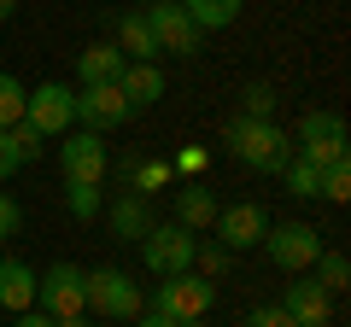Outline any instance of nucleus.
Returning a JSON list of instances; mask_svg holds the SVG:
<instances>
[{
    "label": "nucleus",
    "mask_w": 351,
    "mask_h": 327,
    "mask_svg": "<svg viewBox=\"0 0 351 327\" xmlns=\"http://www.w3.org/2000/svg\"><path fill=\"white\" fill-rule=\"evenodd\" d=\"M263 246H269V263H276L281 275H311L316 257H322V234H316L311 222H269Z\"/></svg>",
    "instance_id": "7ed1b4c3"
},
{
    "label": "nucleus",
    "mask_w": 351,
    "mask_h": 327,
    "mask_svg": "<svg viewBox=\"0 0 351 327\" xmlns=\"http://www.w3.org/2000/svg\"><path fill=\"white\" fill-rule=\"evenodd\" d=\"M106 216H112V234L117 239H147V228H152V205L141 199V193H123V199H112L106 205Z\"/></svg>",
    "instance_id": "f3484780"
},
{
    "label": "nucleus",
    "mask_w": 351,
    "mask_h": 327,
    "mask_svg": "<svg viewBox=\"0 0 351 327\" xmlns=\"http://www.w3.org/2000/svg\"><path fill=\"white\" fill-rule=\"evenodd\" d=\"M82 298H88V310L106 315V322H135L141 315V287L123 269H94L88 287H82Z\"/></svg>",
    "instance_id": "423d86ee"
},
{
    "label": "nucleus",
    "mask_w": 351,
    "mask_h": 327,
    "mask_svg": "<svg viewBox=\"0 0 351 327\" xmlns=\"http://www.w3.org/2000/svg\"><path fill=\"white\" fill-rule=\"evenodd\" d=\"M293 146H299V158L316 164V170L339 164L346 158V117L339 112H304L299 129H293Z\"/></svg>",
    "instance_id": "39448f33"
},
{
    "label": "nucleus",
    "mask_w": 351,
    "mask_h": 327,
    "mask_svg": "<svg viewBox=\"0 0 351 327\" xmlns=\"http://www.w3.org/2000/svg\"><path fill=\"white\" fill-rule=\"evenodd\" d=\"M64 211H71L76 222H94V216L106 211V199H100L94 181H64Z\"/></svg>",
    "instance_id": "412c9836"
},
{
    "label": "nucleus",
    "mask_w": 351,
    "mask_h": 327,
    "mask_svg": "<svg viewBox=\"0 0 351 327\" xmlns=\"http://www.w3.org/2000/svg\"><path fill=\"white\" fill-rule=\"evenodd\" d=\"M0 304H6L12 315L36 310V269H29V263H18V257H0Z\"/></svg>",
    "instance_id": "dca6fc26"
},
{
    "label": "nucleus",
    "mask_w": 351,
    "mask_h": 327,
    "mask_svg": "<svg viewBox=\"0 0 351 327\" xmlns=\"http://www.w3.org/2000/svg\"><path fill=\"white\" fill-rule=\"evenodd\" d=\"M24 100H29V88H24V82H18L12 70H0V129L24 123Z\"/></svg>",
    "instance_id": "5701e85b"
},
{
    "label": "nucleus",
    "mask_w": 351,
    "mask_h": 327,
    "mask_svg": "<svg viewBox=\"0 0 351 327\" xmlns=\"http://www.w3.org/2000/svg\"><path fill=\"white\" fill-rule=\"evenodd\" d=\"M24 123L36 129L41 140H64L76 129V88L71 82H41L24 100Z\"/></svg>",
    "instance_id": "20e7f679"
},
{
    "label": "nucleus",
    "mask_w": 351,
    "mask_h": 327,
    "mask_svg": "<svg viewBox=\"0 0 351 327\" xmlns=\"http://www.w3.org/2000/svg\"><path fill=\"white\" fill-rule=\"evenodd\" d=\"M53 327H82V315H64V322H53Z\"/></svg>",
    "instance_id": "e433bc0d"
},
{
    "label": "nucleus",
    "mask_w": 351,
    "mask_h": 327,
    "mask_svg": "<svg viewBox=\"0 0 351 327\" xmlns=\"http://www.w3.org/2000/svg\"><path fill=\"white\" fill-rule=\"evenodd\" d=\"M287 193H299V199H316V187H322V170L316 164H304V158H287Z\"/></svg>",
    "instance_id": "393cba45"
},
{
    "label": "nucleus",
    "mask_w": 351,
    "mask_h": 327,
    "mask_svg": "<svg viewBox=\"0 0 351 327\" xmlns=\"http://www.w3.org/2000/svg\"><path fill=\"white\" fill-rule=\"evenodd\" d=\"M123 53H117V41H94V47L76 53V76H82V88H100V82H117L123 76Z\"/></svg>",
    "instance_id": "2eb2a0df"
},
{
    "label": "nucleus",
    "mask_w": 351,
    "mask_h": 327,
    "mask_svg": "<svg viewBox=\"0 0 351 327\" xmlns=\"http://www.w3.org/2000/svg\"><path fill=\"white\" fill-rule=\"evenodd\" d=\"M106 140L94 135V129H82V135H64L59 140V170H64V181H94V187H100V176H106Z\"/></svg>",
    "instance_id": "9b49d317"
},
{
    "label": "nucleus",
    "mask_w": 351,
    "mask_h": 327,
    "mask_svg": "<svg viewBox=\"0 0 351 327\" xmlns=\"http://www.w3.org/2000/svg\"><path fill=\"white\" fill-rule=\"evenodd\" d=\"M18 170H24V158H18V140H12V129H0V181L18 176Z\"/></svg>",
    "instance_id": "c756f323"
},
{
    "label": "nucleus",
    "mask_w": 351,
    "mask_h": 327,
    "mask_svg": "<svg viewBox=\"0 0 351 327\" xmlns=\"http://www.w3.org/2000/svg\"><path fill=\"white\" fill-rule=\"evenodd\" d=\"M117 88H123V100L135 105H158L164 100V70L158 64H123V76H117Z\"/></svg>",
    "instance_id": "a211bd4d"
},
{
    "label": "nucleus",
    "mask_w": 351,
    "mask_h": 327,
    "mask_svg": "<svg viewBox=\"0 0 351 327\" xmlns=\"http://www.w3.org/2000/svg\"><path fill=\"white\" fill-rule=\"evenodd\" d=\"M316 199H334V205L351 199V158H339V164H328V170H322V187H316Z\"/></svg>",
    "instance_id": "a878e982"
},
{
    "label": "nucleus",
    "mask_w": 351,
    "mask_h": 327,
    "mask_svg": "<svg viewBox=\"0 0 351 327\" xmlns=\"http://www.w3.org/2000/svg\"><path fill=\"white\" fill-rule=\"evenodd\" d=\"M281 310L293 315V327H328V315H334V292H328L322 280H287Z\"/></svg>",
    "instance_id": "ddd939ff"
},
{
    "label": "nucleus",
    "mask_w": 351,
    "mask_h": 327,
    "mask_svg": "<svg viewBox=\"0 0 351 327\" xmlns=\"http://www.w3.org/2000/svg\"><path fill=\"white\" fill-rule=\"evenodd\" d=\"M82 287H88V275H82L76 263H53L47 275H36V310L53 315V322H64V315H82V310H88Z\"/></svg>",
    "instance_id": "6e6552de"
},
{
    "label": "nucleus",
    "mask_w": 351,
    "mask_h": 327,
    "mask_svg": "<svg viewBox=\"0 0 351 327\" xmlns=\"http://www.w3.org/2000/svg\"><path fill=\"white\" fill-rule=\"evenodd\" d=\"M211 228L223 234L228 252H252V246H263V234H269V211L252 205V199H240V205H223Z\"/></svg>",
    "instance_id": "f8f14e48"
},
{
    "label": "nucleus",
    "mask_w": 351,
    "mask_h": 327,
    "mask_svg": "<svg viewBox=\"0 0 351 327\" xmlns=\"http://www.w3.org/2000/svg\"><path fill=\"white\" fill-rule=\"evenodd\" d=\"M141 18H147V29H152V41H158V53H176V59L199 53L205 36H199V24L182 12V0H152Z\"/></svg>",
    "instance_id": "1a4fd4ad"
},
{
    "label": "nucleus",
    "mask_w": 351,
    "mask_h": 327,
    "mask_svg": "<svg viewBox=\"0 0 351 327\" xmlns=\"http://www.w3.org/2000/svg\"><path fill=\"white\" fill-rule=\"evenodd\" d=\"M205 164H211V152H205V146H182V158H176V170L199 181V170H205Z\"/></svg>",
    "instance_id": "473e14b6"
},
{
    "label": "nucleus",
    "mask_w": 351,
    "mask_h": 327,
    "mask_svg": "<svg viewBox=\"0 0 351 327\" xmlns=\"http://www.w3.org/2000/svg\"><path fill=\"white\" fill-rule=\"evenodd\" d=\"M12 140H18V158H24V164L41 158V135H36L29 123H12Z\"/></svg>",
    "instance_id": "7c9ffc66"
},
{
    "label": "nucleus",
    "mask_w": 351,
    "mask_h": 327,
    "mask_svg": "<svg viewBox=\"0 0 351 327\" xmlns=\"http://www.w3.org/2000/svg\"><path fill=\"white\" fill-rule=\"evenodd\" d=\"M228 263H234V252H228L223 239H199V246H193V275L217 280V275H228Z\"/></svg>",
    "instance_id": "4be33fe9"
},
{
    "label": "nucleus",
    "mask_w": 351,
    "mask_h": 327,
    "mask_svg": "<svg viewBox=\"0 0 351 327\" xmlns=\"http://www.w3.org/2000/svg\"><path fill=\"white\" fill-rule=\"evenodd\" d=\"M18 18V0H0V24H12Z\"/></svg>",
    "instance_id": "c9c22d12"
},
{
    "label": "nucleus",
    "mask_w": 351,
    "mask_h": 327,
    "mask_svg": "<svg viewBox=\"0 0 351 327\" xmlns=\"http://www.w3.org/2000/svg\"><path fill=\"white\" fill-rule=\"evenodd\" d=\"M223 152H234L246 170H269V176H281L293 158V135H281L276 117H234V123L223 129Z\"/></svg>",
    "instance_id": "f257e3e1"
},
{
    "label": "nucleus",
    "mask_w": 351,
    "mask_h": 327,
    "mask_svg": "<svg viewBox=\"0 0 351 327\" xmlns=\"http://www.w3.org/2000/svg\"><path fill=\"white\" fill-rule=\"evenodd\" d=\"M129 117H135V105L123 100L117 82H100V88H82V94H76V123L94 129V135H112V129H123Z\"/></svg>",
    "instance_id": "9d476101"
},
{
    "label": "nucleus",
    "mask_w": 351,
    "mask_h": 327,
    "mask_svg": "<svg viewBox=\"0 0 351 327\" xmlns=\"http://www.w3.org/2000/svg\"><path fill=\"white\" fill-rule=\"evenodd\" d=\"M217 211H223V205H217V193L205 187V181H182V187H176V222L188 228V234H205V228L217 222Z\"/></svg>",
    "instance_id": "4468645a"
},
{
    "label": "nucleus",
    "mask_w": 351,
    "mask_h": 327,
    "mask_svg": "<svg viewBox=\"0 0 351 327\" xmlns=\"http://www.w3.org/2000/svg\"><path fill=\"white\" fill-rule=\"evenodd\" d=\"M316 280H322L328 292H346L351 287V257L346 252H322L316 257Z\"/></svg>",
    "instance_id": "b1692460"
},
{
    "label": "nucleus",
    "mask_w": 351,
    "mask_h": 327,
    "mask_svg": "<svg viewBox=\"0 0 351 327\" xmlns=\"http://www.w3.org/2000/svg\"><path fill=\"white\" fill-rule=\"evenodd\" d=\"M164 181H170V164H135V187H141V199H147V193H158Z\"/></svg>",
    "instance_id": "cd10ccee"
},
{
    "label": "nucleus",
    "mask_w": 351,
    "mask_h": 327,
    "mask_svg": "<svg viewBox=\"0 0 351 327\" xmlns=\"http://www.w3.org/2000/svg\"><path fill=\"white\" fill-rule=\"evenodd\" d=\"M217 304V280H205V275H170V280H158V304L152 310L158 315H170V322H205V310Z\"/></svg>",
    "instance_id": "0eeeda50"
},
{
    "label": "nucleus",
    "mask_w": 351,
    "mask_h": 327,
    "mask_svg": "<svg viewBox=\"0 0 351 327\" xmlns=\"http://www.w3.org/2000/svg\"><path fill=\"white\" fill-rule=\"evenodd\" d=\"M117 53H123L129 64H152L158 59V41H152V29H147L141 12H129L123 24H117Z\"/></svg>",
    "instance_id": "6ab92c4d"
},
{
    "label": "nucleus",
    "mask_w": 351,
    "mask_h": 327,
    "mask_svg": "<svg viewBox=\"0 0 351 327\" xmlns=\"http://www.w3.org/2000/svg\"><path fill=\"white\" fill-rule=\"evenodd\" d=\"M240 117H276V88H269V82H246V94H240Z\"/></svg>",
    "instance_id": "bb28decb"
},
{
    "label": "nucleus",
    "mask_w": 351,
    "mask_h": 327,
    "mask_svg": "<svg viewBox=\"0 0 351 327\" xmlns=\"http://www.w3.org/2000/svg\"><path fill=\"white\" fill-rule=\"evenodd\" d=\"M240 6H246V0H182V12L199 24V36L205 29H228L240 18Z\"/></svg>",
    "instance_id": "aec40b11"
},
{
    "label": "nucleus",
    "mask_w": 351,
    "mask_h": 327,
    "mask_svg": "<svg viewBox=\"0 0 351 327\" xmlns=\"http://www.w3.org/2000/svg\"><path fill=\"white\" fill-rule=\"evenodd\" d=\"M193 246H199V234H188L182 222H152L147 239H141V263H147L158 280L188 275L193 269Z\"/></svg>",
    "instance_id": "f03ea898"
},
{
    "label": "nucleus",
    "mask_w": 351,
    "mask_h": 327,
    "mask_svg": "<svg viewBox=\"0 0 351 327\" xmlns=\"http://www.w3.org/2000/svg\"><path fill=\"white\" fill-rule=\"evenodd\" d=\"M18 228H24V205H18L12 193H0V239H12Z\"/></svg>",
    "instance_id": "c85d7f7f"
},
{
    "label": "nucleus",
    "mask_w": 351,
    "mask_h": 327,
    "mask_svg": "<svg viewBox=\"0 0 351 327\" xmlns=\"http://www.w3.org/2000/svg\"><path fill=\"white\" fill-rule=\"evenodd\" d=\"M12 327H53V315H41V310H24Z\"/></svg>",
    "instance_id": "72a5a7b5"
},
{
    "label": "nucleus",
    "mask_w": 351,
    "mask_h": 327,
    "mask_svg": "<svg viewBox=\"0 0 351 327\" xmlns=\"http://www.w3.org/2000/svg\"><path fill=\"white\" fill-rule=\"evenodd\" d=\"M246 327H293V315L281 310V304H263V310L246 315Z\"/></svg>",
    "instance_id": "2f4dec72"
},
{
    "label": "nucleus",
    "mask_w": 351,
    "mask_h": 327,
    "mask_svg": "<svg viewBox=\"0 0 351 327\" xmlns=\"http://www.w3.org/2000/svg\"><path fill=\"white\" fill-rule=\"evenodd\" d=\"M129 327H176V322H170V315H158V310H152V315H135Z\"/></svg>",
    "instance_id": "f704fd0d"
}]
</instances>
